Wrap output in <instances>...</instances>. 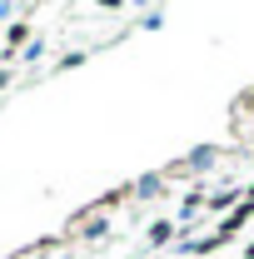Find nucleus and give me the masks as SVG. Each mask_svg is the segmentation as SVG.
Masks as SVG:
<instances>
[{"mask_svg": "<svg viewBox=\"0 0 254 259\" xmlns=\"http://www.w3.org/2000/svg\"><path fill=\"white\" fill-rule=\"evenodd\" d=\"M170 234H175V229H170V225H155V229H150V244H164Z\"/></svg>", "mask_w": 254, "mask_h": 259, "instance_id": "nucleus-3", "label": "nucleus"}, {"mask_svg": "<svg viewBox=\"0 0 254 259\" xmlns=\"http://www.w3.org/2000/svg\"><path fill=\"white\" fill-rule=\"evenodd\" d=\"M249 220H254V199L244 194V204H234V209H229V214L220 220V234H229V239H234V234L249 225Z\"/></svg>", "mask_w": 254, "mask_h": 259, "instance_id": "nucleus-1", "label": "nucleus"}, {"mask_svg": "<svg viewBox=\"0 0 254 259\" xmlns=\"http://www.w3.org/2000/svg\"><path fill=\"white\" fill-rule=\"evenodd\" d=\"M25 35H30V20H15V25H10V45H20Z\"/></svg>", "mask_w": 254, "mask_h": 259, "instance_id": "nucleus-2", "label": "nucleus"}, {"mask_svg": "<svg viewBox=\"0 0 254 259\" xmlns=\"http://www.w3.org/2000/svg\"><path fill=\"white\" fill-rule=\"evenodd\" d=\"M249 199H254V185H249Z\"/></svg>", "mask_w": 254, "mask_h": 259, "instance_id": "nucleus-7", "label": "nucleus"}, {"mask_svg": "<svg viewBox=\"0 0 254 259\" xmlns=\"http://www.w3.org/2000/svg\"><path fill=\"white\" fill-rule=\"evenodd\" d=\"M5 80H10V70H0V85H5Z\"/></svg>", "mask_w": 254, "mask_h": 259, "instance_id": "nucleus-5", "label": "nucleus"}, {"mask_svg": "<svg viewBox=\"0 0 254 259\" xmlns=\"http://www.w3.org/2000/svg\"><path fill=\"white\" fill-rule=\"evenodd\" d=\"M239 110H249V115H254V90H244V95H239Z\"/></svg>", "mask_w": 254, "mask_h": 259, "instance_id": "nucleus-4", "label": "nucleus"}, {"mask_svg": "<svg viewBox=\"0 0 254 259\" xmlns=\"http://www.w3.org/2000/svg\"><path fill=\"white\" fill-rule=\"evenodd\" d=\"M244 259H254V244H249V249H244Z\"/></svg>", "mask_w": 254, "mask_h": 259, "instance_id": "nucleus-6", "label": "nucleus"}]
</instances>
